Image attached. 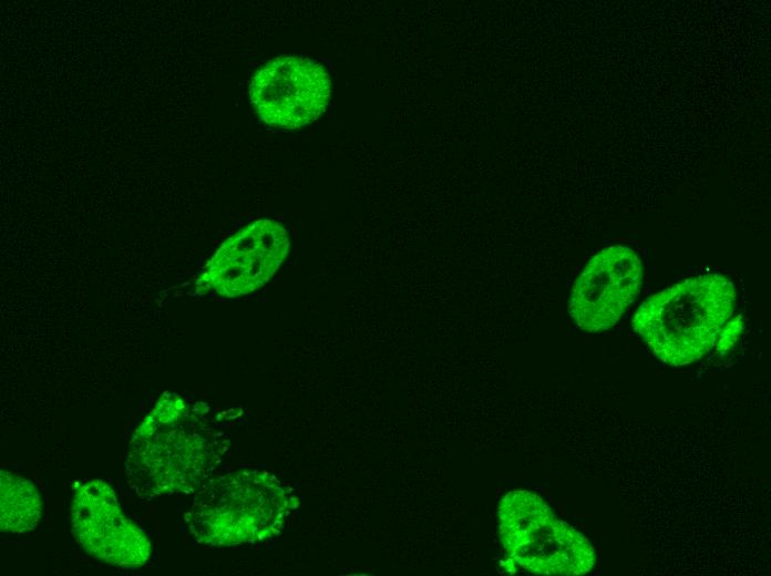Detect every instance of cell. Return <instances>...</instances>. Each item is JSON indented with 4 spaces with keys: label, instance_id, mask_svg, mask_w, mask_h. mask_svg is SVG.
<instances>
[{
    "label": "cell",
    "instance_id": "2",
    "mask_svg": "<svg viewBox=\"0 0 771 576\" xmlns=\"http://www.w3.org/2000/svg\"><path fill=\"white\" fill-rule=\"evenodd\" d=\"M299 503L297 492L268 471L238 470L205 482L184 521L197 544H256L278 535Z\"/></svg>",
    "mask_w": 771,
    "mask_h": 576
},
{
    "label": "cell",
    "instance_id": "1",
    "mask_svg": "<svg viewBox=\"0 0 771 576\" xmlns=\"http://www.w3.org/2000/svg\"><path fill=\"white\" fill-rule=\"evenodd\" d=\"M228 446L207 404L164 393L131 436L127 484L142 500L193 492L224 461Z\"/></svg>",
    "mask_w": 771,
    "mask_h": 576
},
{
    "label": "cell",
    "instance_id": "3",
    "mask_svg": "<svg viewBox=\"0 0 771 576\" xmlns=\"http://www.w3.org/2000/svg\"><path fill=\"white\" fill-rule=\"evenodd\" d=\"M736 306V290L722 275L685 279L646 299L633 328L654 356L675 367L687 366L713 346Z\"/></svg>",
    "mask_w": 771,
    "mask_h": 576
},
{
    "label": "cell",
    "instance_id": "7",
    "mask_svg": "<svg viewBox=\"0 0 771 576\" xmlns=\"http://www.w3.org/2000/svg\"><path fill=\"white\" fill-rule=\"evenodd\" d=\"M642 277L641 260L633 248L611 245L602 249L573 285L570 317L584 331L608 330L637 298Z\"/></svg>",
    "mask_w": 771,
    "mask_h": 576
},
{
    "label": "cell",
    "instance_id": "4",
    "mask_svg": "<svg viewBox=\"0 0 771 576\" xmlns=\"http://www.w3.org/2000/svg\"><path fill=\"white\" fill-rule=\"evenodd\" d=\"M498 533L506 554L534 574L584 575L596 562L589 541L525 490L511 491L501 500Z\"/></svg>",
    "mask_w": 771,
    "mask_h": 576
},
{
    "label": "cell",
    "instance_id": "8",
    "mask_svg": "<svg viewBox=\"0 0 771 576\" xmlns=\"http://www.w3.org/2000/svg\"><path fill=\"white\" fill-rule=\"evenodd\" d=\"M288 251L287 232L279 223L256 220L222 244L198 280L199 289L213 286L226 297L249 294L275 275Z\"/></svg>",
    "mask_w": 771,
    "mask_h": 576
},
{
    "label": "cell",
    "instance_id": "6",
    "mask_svg": "<svg viewBox=\"0 0 771 576\" xmlns=\"http://www.w3.org/2000/svg\"><path fill=\"white\" fill-rule=\"evenodd\" d=\"M73 535L82 548L106 564L135 569L151 556V542L123 513L112 487L103 480L80 483L69 511Z\"/></svg>",
    "mask_w": 771,
    "mask_h": 576
},
{
    "label": "cell",
    "instance_id": "9",
    "mask_svg": "<svg viewBox=\"0 0 771 576\" xmlns=\"http://www.w3.org/2000/svg\"><path fill=\"white\" fill-rule=\"evenodd\" d=\"M43 502L37 486L29 480L1 471V531L12 534L34 529L42 516Z\"/></svg>",
    "mask_w": 771,
    "mask_h": 576
},
{
    "label": "cell",
    "instance_id": "5",
    "mask_svg": "<svg viewBox=\"0 0 771 576\" xmlns=\"http://www.w3.org/2000/svg\"><path fill=\"white\" fill-rule=\"evenodd\" d=\"M330 75L308 58L285 55L267 62L251 78L249 97L268 126L294 130L315 122L330 101Z\"/></svg>",
    "mask_w": 771,
    "mask_h": 576
},
{
    "label": "cell",
    "instance_id": "10",
    "mask_svg": "<svg viewBox=\"0 0 771 576\" xmlns=\"http://www.w3.org/2000/svg\"><path fill=\"white\" fill-rule=\"evenodd\" d=\"M743 329V321L740 316L728 320L720 329L715 346L720 354L728 352L738 341Z\"/></svg>",
    "mask_w": 771,
    "mask_h": 576
}]
</instances>
